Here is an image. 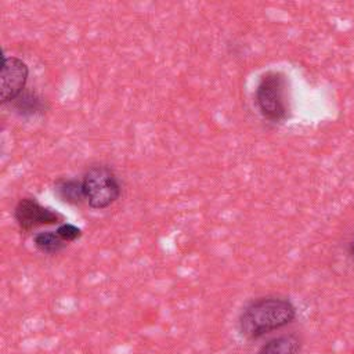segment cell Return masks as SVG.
Wrapping results in <instances>:
<instances>
[{
    "instance_id": "cell-1",
    "label": "cell",
    "mask_w": 354,
    "mask_h": 354,
    "mask_svg": "<svg viewBox=\"0 0 354 354\" xmlns=\"http://www.w3.org/2000/svg\"><path fill=\"white\" fill-rule=\"evenodd\" d=\"M296 308L290 300L278 296H266L252 300L239 315V330L249 339H257L290 324Z\"/></svg>"
},
{
    "instance_id": "cell-2",
    "label": "cell",
    "mask_w": 354,
    "mask_h": 354,
    "mask_svg": "<svg viewBox=\"0 0 354 354\" xmlns=\"http://www.w3.org/2000/svg\"><path fill=\"white\" fill-rule=\"evenodd\" d=\"M84 199L93 209H105L115 203L122 192L115 171L106 165L88 167L82 178Z\"/></svg>"
},
{
    "instance_id": "cell-3",
    "label": "cell",
    "mask_w": 354,
    "mask_h": 354,
    "mask_svg": "<svg viewBox=\"0 0 354 354\" xmlns=\"http://www.w3.org/2000/svg\"><path fill=\"white\" fill-rule=\"evenodd\" d=\"M285 76L281 72L264 73L256 87V104L260 113L271 120L279 122L286 118L288 104L285 100Z\"/></svg>"
},
{
    "instance_id": "cell-4",
    "label": "cell",
    "mask_w": 354,
    "mask_h": 354,
    "mask_svg": "<svg viewBox=\"0 0 354 354\" xmlns=\"http://www.w3.org/2000/svg\"><path fill=\"white\" fill-rule=\"evenodd\" d=\"M28 65L18 57L3 55L1 61V102L7 104L14 101L24 93L28 82Z\"/></svg>"
},
{
    "instance_id": "cell-5",
    "label": "cell",
    "mask_w": 354,
    "mask_h": 354,
    "mask_svg": "<svg viewBox=\"0 0 354 354\" xmlns=\"http://www.w3.org/2000/svg\"><path fill=\"white\" fill-rule=\"evenodd\" d=\"M14 217L18 225L25 231L44 224H55L62 220V216L59 213L54 212L50 207L41 206L36 199L32 198H24L18 202V205L15 206Z\"/></svg>"
},
{
    "instance_id": "cell-6",
    "label": "cell",
    "mask_w": 354,
    "mask_h": 354,
    "mask_svg": "<svg viewBox=\"0 0 354 354\" xmlns=\"http://www.w3.org/2000/svg\"><path fill=\"white\" fill-rule=\"evenodd\" d=\"M300 339L296 335H282L267 342L257 354H299Z\"/></svg>"
},
{
    "instance_id": "cell-7",
    "label": "cell",
    "mask_w": 354,
    "mask_h": 354,
    "mask_svg": "<svg viewBox=\"0 0 354 354\" xmlns=\"http://www.w3.org/2000/svg\"><path fill=\"white\" fill-rule=\"evenodd\" d=\"M55 194L66 203L79 205L84 199L83 183L77 178H61L55 183Z\"/></svg>"
},
{
    "instance_id": "cell-8",
    "label": "cell",
    "mask_w": 354,
    "mask_h": 354,
    "mask_svg": "<svg viewBox=\"0 0 354 354\" xmlns=\"http://www.w3.org/2000/svg\"><path fill=\"white\" fill-rule=\"evenodd\" d=\"M33 243H35V246L40 252L48 253V254L58 253L66 245L65 241L57 234V231H41V232H37L33 236Z\"/></svg>"
},
{
    "instance_id": "cell-9",
    "label": "cell",
    "mask_w": 354,
    "mask_h": 354,
    "mask_svg": "<svg viewBox=\"0 0 354 354\" xmlns=\"http://www.w3.org/2000/svg\"><path fill=\"white\" fill-rule=\"evenodd\" d=\"M12 102L21 115H36L44 109L43 100L35 93H22Z\"/></svg>"
},
{
    "instance_id": "cell-10",
    "label": "cell",
    "mask_w": 354,
    "mask_h": 354,
    "mask_svg": "<svg viewBox=\"0 0 354 354\" xmlns=\"http://www.w3.org/2000/svg\"><path fill=\"white\" fill-rule=\"evenodd\" d=\"M55 231L65 242H72L82 236V230L71 223H62Z\"/></svg>"
},
{
    "instance_id": "cell-11",
    "label": "cell",
    "mask_w": 354,
    "mask_h": 354,
    "mask_svg": "<svg viewBox=\"0 0 354 354\" xmlns=\"http://www.w3.org/2000/svg\"><path fill=\"white\" fill-rule=\"evenodd\" d=\"M347 252H348V256L354 260V236L351 238V241L348 242V246H347Z\"/></svg>"
}]
</instances>
